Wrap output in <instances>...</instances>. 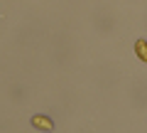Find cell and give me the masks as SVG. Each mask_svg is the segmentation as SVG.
Wrapping results in <instances>:
<instances>
[{
  "instance_id": "obj_2",
  "label": "cell",
  "mask_w": 147,
  "mask_h": 133,
  "mask_svg": "<svg viewBox=\"0 0 147 133\" xmlns=\"http://www.w3.org/2000/svg\"><path fill=\"white\" fill-rule=\"evenodd\" d=\"M135 49H137V52H140V57H142V59H145V62H147V42H145V40H140V42L135 44Z\"/></svg>"
},
{
  "instance_id": "obj_1",
  "label": "cell",
  "mask_w": 147,
  "mask_h": 133,
  "mask_svg": "<svg viewBox=\"0 0 147 133\" xmlns=\"http://www.w3.org/2000/svg\"><path fill=\"white\" fill-rule=\"evenodd\" d=\"M32 126H37V128H42V131H52V121L49 118H44V116H34L32 118Z\"/></svg>"
}]
</instances>
